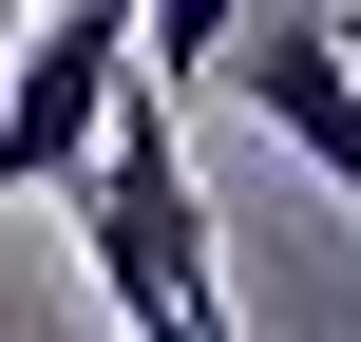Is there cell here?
<instances>
[{
	"label": "cell",
	"instance_id": "obj_2",
	"mask_svg": "<svg viewBox=\"0 0 361 342\" xmlns=\"http://www.w3.org/2000/svg\"><path fill=\"white\" fill-rule=\"evenodd\" d=\"M228 95H247V133H267V152H305V171L361 209V0H247Z\"/></svg>",
	"mask_w": 361,
	"mask_h": 342
},
{
	"label": "cell",
	"instance_id": "obj_4",
	"mask_svg": "<svg viewBox=\"0 0 361 342\" xmlns=\"http://www.w3.org/2000/svg\"><path fill=\"white\" fill-rule=\"evenodd\" d=\"M19 19H38V0H0V38H19Z\"/></svg>",
	"mask_w": 361,
	"mask_h": 342
},
{
	"label": "cell",
	"instance_id": "obj_1",
	"mask_svg": "<svg viewBox=\"0 0 361 342\" xmlns=\"http://www.w3.org/2000/svg\"><path fill=\"white\" fill-rule=\"evenodd\" d=\"M76 286L114 305V342H247V305H228V209H209L190 133H171V76H133L114 133H95V171H76Z\"/></svg>",
	"mask_w": 361,
	"mask_h": 342
},
{
	"label": "cell",
	"instance_id": "obj_3",
	"mask_svg": "<svg viewBox=\"0 0 361 342\" xmlns=\"http://www.w3.org/2000/svg\"><path fill=\"white\" fill-rule=\"evenodd\" d=\"M228 38H247V0H152L133 76H171V95H228Z\"/></svg>",
	"mask_w": 361,
	"mask_h": 342
}]
</instances>
